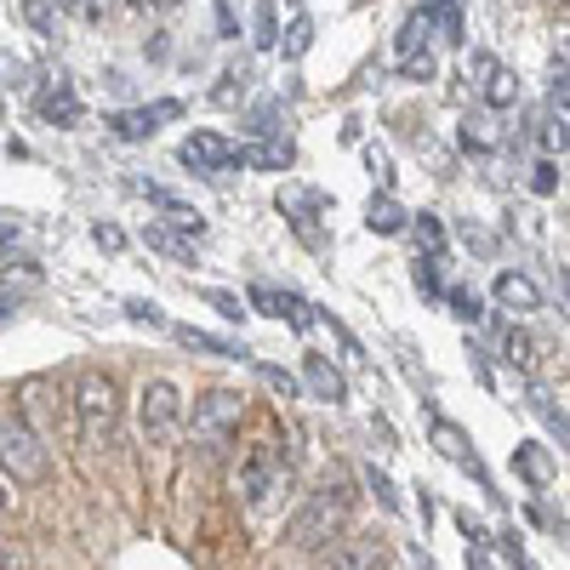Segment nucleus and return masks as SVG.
Segmentation results:
<instances>
[{"label": "nucleus", "mask_w": 570, "mask_h": 570, "mask_svg": "<svg viewBox=\"0 0 570 570\" xmlns=\"http://www.w3.org/2000/svg\"><path fill=\"white\" fill-rule=\"evenodd\" d=\"M491 297H497L502 308H513V314H537V308H542V292H537V279H531V274H513V268H502V274H497Z\"/></svg>", "instance_id": "obj_11"}, {"label": "nucleus", "mask_w": 570, "mask_h": 570, "mask_svg": "<svg viewBox=\"0 0 570 570\" xmlns=\"http://www.w3.org/2000/svg\"><path fill=\"white\" fill-rule=\"evenodd\" d=\"M303 383H308V394L325 400V405H343V400H348V376L331 365L325 354H303Z\"/></svg>", "instance_id": "obj_10"}, {"label": "nucleus", "mask_w": 570, "mask_h": 570, "mask_svg": "<svg viewBox=\"0 0 570 570\" xmlns=\"http://www.w3.org/2000/svg\"><path fill=\"white\" fill-rule=\"evenodd\" d=\"M434 440H440V451H445L456 468H468L480 485H491V480H485V468H480V456H473V445L462 440V428H451V422H434Z\"/></svg>", "instance_id": "obj_14"}, {"label": "nucleus", "mask_w": 570, "mask_h": 570, "mask_svg": "<svg viewBox=\"0 0 570 570\" xmlns=\"http://www.w3.org/2000/svg\"><path fill=\"white\" fill-rule=\"evenodd\" d=\"M252 29H257L252 40L263 46V52H268V46H279V12H274V7H257V18H252Z\"/></svg>", "instance_id": "obj_24"}, {"label": "nucleus", "mask_w": 570, "mask_h": 570, "mask_svg": "<svg viewBox=\"0 0 570 570\" xmlns=\"http://www.w3.org/2000/svg\"><path fill=\"white\" fill-rule=\"evenodd\" d=\"M7 240H12V217H7V223H0V246H7Z\"/></svg>", "instance_id": "obj_42"}, {"label": "nucleus", "mask_w": 570, "mask_h": 570, "mask_svg": "<svg viewBox=\"0 0 570 570\" xmlns=\"http://www.w3.org/2000/svg\"><path fill=\"white\" fill-rule=\"evenodd\" d=\"M537 411H542V422L553 428V434H559V445H564V411H559V405H553L548 394H537Z\"/></svg>", "instance_id": "obj_36"}, {"label": "nucleus", "mask_w": 570, "mask_h": 570, "mask_svg": "<svg viewBox=\"0 0 570 570\" xmlns=\"http://www.w3.org/2000/svg\"><path fill=\"white\" fill-rule=\"evenodd\" d=\"M348 508H354V491L343 480H325L303 497V508L285 519V542H292L297 553H320L331 548V537H343L348 525Z\"/></svg>", "instance_id": "obj_1"}, {"label": "nucleus", "mask_w": 570, "mask_h": 570, "mask_svg": "<svg viewBox=\"0 0 570 570\" xmlns=\"http://www.w3.org/2000/svg\"><path fill=\"white\" fill-rule=\"evenodd\" d=\"M531 188H537V195H553V188H559V166H553V160H537V177H531Z\"/></svg>", "instance_id": "obj_35"}, {"label": "nucleus", "mask_w": 570, "mask_h": 570, "mask_svg": "<svg viewBox=\"0 0 570 570\" xmlns=\"http://www.w3.org/2000/svg\"><path fill=\"white\" fill-rule=\"evenodd\" d=\"M200 303H212L223 320H246V303L234 297V292H217V285H212V292H200Z\"/></svg>", "instance_id": "obj_25"}, {"label": "nucleus", "mask_w": 570, "mask_h": 570, "mask_svg": "<svg viewBox=\"0 0 570 570\" xmlns=\"http://www.w3.org/2000/svg\"><path fill=\"white\" fill-rule=\"evenodd\" d=\"M52 7H63V12H75V18H86V23H98V18L109 12V0H52Z\"/></svg>", "instance_id": "obj_31"}, {"label": "nucleus", "mask_w": 570, "mask_h": 570, "mask_svg": "<svg viewBox=\"0 0 570 570\" xmlns=\"http://www.w3.org/2000/svg\"><path fill=\"white\" fill-rule=\"evenodd\" d=\"M91 240H98L104 252H120V246H126V234H120L115 223H98V228H91Z\"/></svg>", "instance_id": "obj_37"}, {"label": "nucleus", "mask_w": 570, "mask_h": 570, "mask_svg": "<svg viewBox=\"0 0 570 570\" xmlns=\"http://www.w3.org/2000/svg\"><path fill=\"white\" fill-rule=\"evenodd\" d=\"M480 86H485V104L491 109H513V98H519V75H508V69H491Z\"/></svg>", "instance_id": "obj_20"}, {"label": "nucleus", "mask_w": 570, "mask_h": 570, "mask_svg": "<svg viewBox=\"0 0 570 570\" xmlns=\"http://www.w3.org/2000/svg\"><path fill=\"white\" fill-rule=\"evenodd\" d=\"M217 29H223V35H234V12H228V0H217Z\"/></svg>", "instance_id": "obj_41"}, {"label": "nucleus", "mask_w": 570, "mask_h": 570, "mask_svg": "<svg viewBox=\"0 0 570 570\" xmlns=\"http://www.w3.org/2000/svg\"><path fill=\"white\" fill-rule=\"evenodd\" d=\"M405 228L416 234V246H422L428 257H440V252H445V223H440L434 212H422V217H411Z\"/></svg>", "instance_id": "obj_19"}, {"label": "nucleus", "mask_w": 570, "mask_h": 570, "mask_svg": "<svg viewBox=\"0 0 570 570\" xmlns=\"http://www.w3.org/2000/svg\"><path fill=\"white\" fill-rule=\"evenodd\" d=\"M183 416H188V428H195V440H200L206 451H217L234 428L246 422V400L234 394V389H212V394L195 400V411H183Z\"/></svg>", "instance_id": "obj_5"}, {"label": "nucleus", "mask_w": 570, "mask_h": 570, "mask_svg": "<svg viewBox=\"0 0 570 570\" xmlns=\"http://www.w3.org/2000/svg\"><path fill=\"white\" fill-rule=\"evenodd\" d=\"M177 160L195 166V171H228V166H234V149H228L217 131H188L183 149H177Z\"/></svg>", "instance_id": "obj_7"}, {"label": "nucleus", "mask_w": 570, "mask_h": 570, "mask_svg": "<svg viewBox=\"0 0 570 570\" xmlns=\"http://www.w3.org/2000/svg\"><path fill=\"white\" fill-rule=\"evenodd\" d=\"M445 303H451V314H456L462 325H473V320H480V314H485V303H480V297H473V292H468V285H456V292H445Z\"/></svg>", "instance_id": "obj_23"}, {"label": "nucleus", "mask_w": 570, "mask_h": 570, "mask_svg": "<svg viewBox=\"0 0 570 570\" xmlns=\"http://www.w3.org/2000/svg\"><path fill=\"white\" fill-rule=\"evenodd\" d=\"M40 115L58 120V126H75L80 120V98H75L69 86H52V91H40Z\"/></svg>", "instance_id": "obj_17"}, {"label": "nucleus", "mask_w": 570, "mask_h": 570, "mask_svg": "<svg viewBox=\"0 0 570 570\" xmlns=\"http://www.w3.org/2000/svg\"><path fill=\"white\" fill-rule=\"evenodd\" d=\"M142 246H155V252H166V257H177V263L195 257V246H188L177 228H166V223H149V228H142Z\"/></svg>", "instance_id": "obj_18"}, {"label": "nucleus", "mask_w": 570, "mask_h": 570, "mask_svg": "<svg viewBox=\"0 0 570 570\" xmlns=\"http://www.w3.org/2000/svg\"><path fill=\"white\" fill-rule=\"evenodd\" d=\"M325 570H389V548H383V537H343L331 548Z\"/></svg>", "instance_id": "obj_6"}, {"label": "nucleus", "mask_w": 570, "mask_h": 570, "mask_svg": "<svg viewBox=\"0 0 570 570\" xmlns=\"http://www.w3.org/2000/svg\"><path fill=\"white\" fill-rule=\"evenodd\" d=\"M365 485L376 491V502H383L389 513H400V497H394V485H389V480H383V473H376V468H365Z\"/></svg>", "instance_id": "obj_32"}, {"label": "nucleus", "mask_w": 570, "mask_h": 570, "mask_svg": "<svg viewBox=\"0 0 570 570\" xmlns=\"http://www.w3.org/2000/svg\"><path fill=\"white\" fill-rule=\"evenodd\" d=\"M177 115H183V104H177V98H160V104H149V109H126V115H115L109 126H115V137L142 142V137H155L160 120H177Z\"/></svg>", "instance_id": "obj_9"}, {"label": "nucleus", "mask_w": 570, "mask_h": 570, "mask_svg": "<svg viewBox=\"0 0 570 570\" xmlns=\"http://www.w3.org/2000/svg\"><path fill=\"white\" fill-rule=\"evenodd\" d=\"M131 7H171V0H131Z\"/></svg>", "instance_id": "obj_43"}, {"label": "nucleus", "mask_w": 570, "mask_h": 570, "mask_svg": "<svg viewBox=\"0 0 570 570\" xmlns=\"http://www.w3.org/2000/svg\"><path fill=\"white\" fill-rule=\"evenodd\" d=\"M405 212H400V200L394 195H371V206H365V228L371 234H405Z\"/></svg>", "instance_id": "obj_15"}, {"label": "nucleus", "mask_w": 570, "mask_h": 570, "mask_svg": "<svg viewBox=\"0 0 570 570\" xmlns=\"http://www.w3.org/2000/svg\"><path fill=\"white\" fill-rule=\"evenodd\" d=\"M12 308H18V303H7V297H0V320H7V314H12Z\"/></svg>", "instance_id": "obj_44"}, {"label": "nucleus", "mask_w": 570, "mask_h": 570, "mask_svg": "<svg viewBox=\"0 0 570 570\" xmlns=\"http://www.w3.org/2000/svg\"><path fill=\"white\" fill-rule=\"evenodd\" d=\"M400 75H405V80H428V75H434V58L411 52V58H400Z\"/></svg>", "instance_id": "obj_33"}, {"label": "nucleus", "mask_w": 570, "mask_h": 570, "mask_svg": "<svg viewBox=\"0 0 570 570\" xmlns=\"http://www.w3.org/2000/svg\"><path fill=\"white\" fill-rule=\"evenodd\" d=\"M257 376H263V383L279 394V400H297V376L292 371H279V365H268V360H257Z\"/></svg>", "instance_id": "obj_22"}, {"label": "nucleus", "mask_w": 570, "mask_h": 570, "mask_svg": "<svg viewBox=\"0 0 570 570\" xmlns=\"http://www.w3.org/2000/svg\"><path fill=\"white\" fill-rule=\"evenodd\" d=\"M0 513H7V491H0Z\"/></svg>", "instance_id": "obj_45"}, {"label": "nucleus", "mask_w": 570, "mask_h": 570, "mask_svg": "<svg viewBox=\"0 0 570 570\" xmlns=\"http://www.w3.org/2000/svg\"><path fill=\"white\" fill-rule=\"evenodd\" d=\"M171 337H177L183 348H195V354H217V360H246V348H240V343H228V337H212V331H200V325H171Z\"/></svg>", "instance_id": "obj_13"}, {"label": "nucleus", "mask_w": 570, "mask_h": 570, "mask_svg": "<svg viewBox=\"0 0 570 570\" xmlns=\"http://www.w3.org/2000/svg\"><path fill=\"white\" fill-rule=\"evenodd\" d=\"M268 480H274V440L252 445L246 473H240V497H246V502H263V497H268Z\"/></svg>", "instance_id": "obj_12"}, {"label": "nucleus", "mask_w": 570, "mask_h": 570, "mask_svg": "<svg viewBox=\"0 0 570 570\" xmlns=\"http://www.w3.org/2000/svg\"><path fill=\"white\" fill-rule=\"evenodd\" d=\"M137 428H142V445H171L177 428H183V394L171 376H149L137 394Z\"/></svg>", "instance_id": "obj_4"}, {"label": "nucleus", "mask_w": 570, "mask_h": 570, "mask_svg": "<svg viewBox=\"0 0 570 570\" xmlns=\"http://www.w3.org/2000/svg\"><path fill=\"white\" fill-rule=\"evenodd\" d=\"M519 473H525V480H531V485H548V456L525 445V451H519Z\"/></svg>", "instance_id": "obj_30"}, {"label": "nucleus", "mask_w": 570, "mask_h": 570, "mask_svg": "<svg viewBox=\"0 0 570 570\" xmlns=\"http://www.w3.org/2000/svg\"><path fill=\"white\" fill-rule=\"evenodd\" d=\"M297 7H303V0H297Z\"/></svg>", "instance_id": "obj_46"}, {"label": "nucleus", "mask_w": 570, "mask_h": 570, "mask_svg": "<svg viewBox=\"0 0 570 570\" xmlns=\"http://www.w3.org/2000/svg\"><path fill=\"white\" fill-rule=\"evenodd\" d=\"M75 428L86 451H109L120 428V389L109 371H86L75 383Z\"/></svg>", "instance_id": "obj_2"}, {"label": "nucleus", "mask_w": 570, "mask_h": 570, "mask_svg": "<svg viewBox=\"0 0 570 570\" xmlns=\"http://www.w3.org/2000/svg\"><path fill=\"white\" fill-rule=\"evenodd\" d=\"M502 360L508 365H531V337H525V331H508V337H502Z\"/></svg>", "instance_id": "obj_29"}, {"label": "nucleus", "mask_w": 570, "mask_h": 570, "mask_svg": "<svg viewBox=\"0 0 570 570\" xmlns=\"http://www.w3.org/2000/svg\"><path fill=\"white\" fill-rule=\"evenodd\" d=\"M246 303H252L257 314H268V320H292V331H308V325H314L308 303H303V297H292V292H274V285H252Z\"/></svg>", "instance_id": "obj_8"}, {"label": "nucleus", "mask_w": 570, "mask_h": 570, "mask_svg": "<svg viewBox=\"0 0 570 570\" xmlns=\"http://www.w3.org/2000/svg\"><path fill=\"white\" fill-rule=\"evenodd\" d=\"M52 456H46V440L29 428V416H0V480L12 485H40Z\"/></svg>", "instance_id": "obj_3"}, {"label": "nucleus", "mask_w": 570, "mask_h": 570, "mask_svg": "<svg viewBox=\"0 0 570 570\" xmlns=\"http://www.w3.org/2000/svg\"><path fill=\"white\" fill-rule=\"evenodd\" d=\"M365 160H371V171H376V177H383V188L394 183V166H389V155H383V149H371Z\"/></svg>", "instance_id": "obj_38"}, {"label": "nucleus", "mask_w": 570, "mask_h": 570, "mask_svg": "<svg viewBox=\"0 0 570 570\" xmlns=\"http://www.w3.org/2000/svg\"><path fill=\"white\" fill-rule=\"evenodd\" d=\"M416 285L428 297H445V285H440V257H416Z\"/></svg>", "instance_id": "obj_27"}, {"label": "nucleus", "mask_w": 570, "mask_h": 570, "mask_svg": "<svg viewBox=\"0 0 570 570\" xmlns=\"http://www.w3.org/2000/svg\"><path fill=\"white\" fill-rule=\"evenodd\" d=\"M308 46H314V23H308V18H297L292 29H285V58H303Z\"/></svg>", "instance_id": "obj_26"}, {"label": "nucleus", "mask_w": 570, "mask_h": 570, "mask_svg": "<svg viewBox=\"0 0 570 570\" xmlns=\"http://www.w3.org/2000/svg\"><path fill=\"white\" fill-rule=\"evenodd\" d=\"M18 564H23V559H18V548H12L7 537H0V570H18Z\"/></svg>", "instance_id": "obj_39"}, {"label": "nucleus", "mask_w": 570, "mask_h": 570, "mask_svg": "<svg viewBox=\"0 0 570 570\" xmlns=\"http://www.w3.org/2000/svg\"><path fill=\"white\" fill-rule=\"evenodd\" d=\"M23 18L35 23V35H52L58 18H52V0H23Z\"/></svg>", "instance_id": "obj_28"}, {"label": "nucleus", "mask_w": 570, "mask_h": 570, "mask_svg": "<svg viewBox=\"0 0 570 570\" xmlns=\"http://www.w3.org/2000/svg\"><path fill=\"white\" fill-rule=\"evenodd\" d=\"M462 149H473V155H491L497 149V131H491L485 115H468L462 120Z\"/></svg>", "instance_id": "obj_21"}, {"label": "nucleus", "mask_w": 570, "mask_h": 570, "mask_svg": "<svg viewBox=\"0 0 570 570\" xmlns=\"http://www.w3.org/2000/svg\"><path fill=\"white\" fill-rule=\"evenodd\" d=\"M491 69H497V58H491V52H473V75H480V80H485Z\"/></svg>", "instance_id": "obj_40"}, {"label": "nucleus", "mask_w": 570, "mask_h": 570, "mask_svg": "<svg viewBox=\"0 0 570 570\" xmlns=\"http://www.w3.org/2000/svg\"><path fill=\"white\" fill-rule=\"evenodd\" d=\"M126 314H131L137 325H166V314H160L155 303H142V297H131V303H126Z\"/></svg>", "instance_id": "obj_34"}, {"label": "nucleus", "mask_w": 570, "mask_h": 570, "mask_svg": "<svg viewBox=\"0 0 570 570\" xmlns=\"http://www.w3.org/2000/svg\"><path fill=\"white\" fill-rule=\"evenodd\" d=\"M234 166H257V171H285V166H292V142H257V149H234Z\"/></svg>", "instance_id": "obj_16"}]
</instances>
